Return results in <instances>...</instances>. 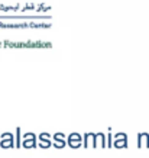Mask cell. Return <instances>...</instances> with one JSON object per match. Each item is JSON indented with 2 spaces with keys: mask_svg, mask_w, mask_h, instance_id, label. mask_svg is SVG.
Instances as JSON below:
<instances>
[{
  "mask_svg": "<svg viewBox=\"0 0 149 158\" xmlns=\"http://www.w3.org/2000/svg\"><path fill=\"white\" fill-rule=\"evenodd\" d=\"M36 145H38V142H36V135L35 134L28 132V134L23 135V142H22L23 148H34Z\"/></svg>",
  "mask_w": 149,
  "mask_h": 158,
  "instance_id": "1",
  "label": "cell"
},
{
  "mask_svg": "<svg viewBox=\"0 0 149 158\" xmlns=\"http://www.w3.org/2000/svg\"><path fill=\"white\" fill-rule=\"evenodd\" d=\"M67 144L71 147V148H80L83 145V138H81V135L80 134H71L70 136H68L67 139Z\"/></svg>",
  "mask_w": 149,
  "mask_h": 158,
  "instance_id": "2",
  "label": "cell"
},
{
  "mask_svg": "<svg viewBox=\"0 0 149 158\" xmlns=\"http://www.w3.org/2000/svg\"><path fill=\"white\" fill-rule=\"evenodd\" d=\"M113 147H116V148H126L127 147V136H126V134H122V132L116 134Z\"/></svg>",
  "mask_w": 149,
  "mask_h": 158,
  "instance_id": "3",
  "label": "cell"
},
{
  "mask_svg": "<svg viewBox=\"0 0 149 158\" xmlns=\"http://www.w3.org/2000/svg\"><path fill=\"white\" fill-rule=\"evenodd\" d=\"M14 139H13V135L9 134V132H6V134L2 135V141H0V147L2 148H12L14 145L13 142Z\"/></svg>",
  "mask_w": 149,
  "mask_h": 158,
  "instance_id": "4",
  "label": "cell"
},
{
  "mask_svg": "<svg viewBox=\"0 0 149 158\" xmlns=\"http://www.w3.org/2000/svg\"><path fill=\"white\" fill-rule=\"evenodd\" d=\"M39 147L41 148H49L52 147L54 142H51V135L49 134H41L39 135Z\"/></svg>",
  "mask_w": 149,
  "mask_h": 158,
  "instance_id": "5",
  "label": "cell"
},
{
  "mask_svg": "<svg viewBox=\"0 0 149 158\" xmlns=\"http://www.w3.org/2000/svg\"><path fill=\"white\" fill-rule=\"evenodd\" d=\"M96 138H97V134H86L84 135V147H97V142H96Z\"/></svg>",
  "mask_w": 149,
  "mask_h": 158,
  "instance_id": "6",
  "label": "cell"
},
{
  "mask_svg": "<svg viewBox=\"0 0 149 158\" xmlns=\"http://www.w3.org/2000/svg\"><path fill=\"white\" fill-rule=\"evenodd\" d=\"M96 142H97V147H106V136L104 134H97V138H96Z\"/></svg>",
  "mask_w": 149,
  "mask_h": 158,
  "instance_id": "7",
  "label": "cell"
}]
</instances>
